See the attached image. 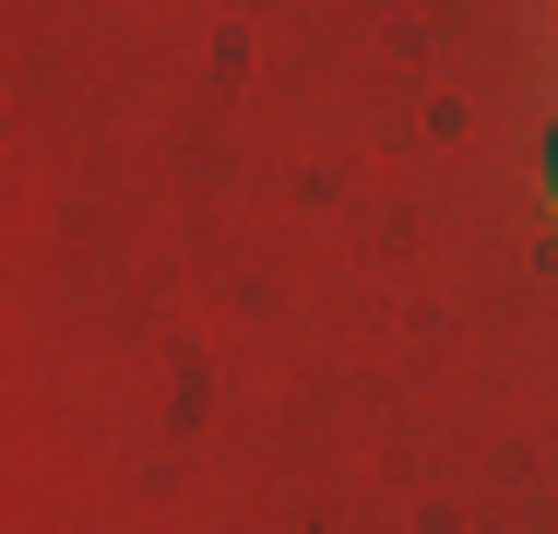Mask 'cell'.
Here are the masks:
<instances>
[{
	"label": "cell",
	"mask_w": 558,
	"mask_h": 534,
	"mask_svg": "<svg viewBox=\"0 0 558 534\" xmlns=\"http://www.w3.org/2000/svg\"><path fill=\"white\" fill-rule=\"evenodd\" d=\"M547 191H558V143H547Z\"/></svg>",
	"instance_id": "obj_1"
}]
</instances>
